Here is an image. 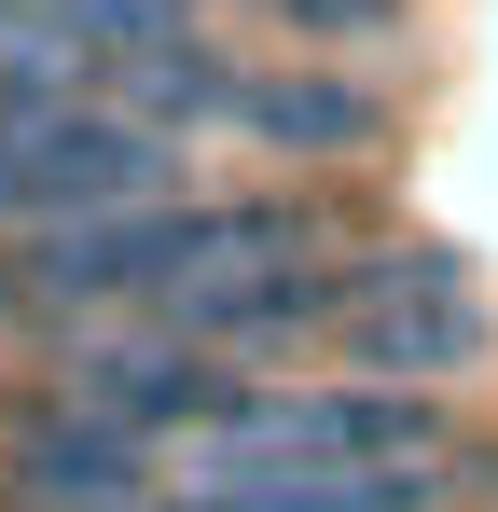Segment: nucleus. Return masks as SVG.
I'll return each instance as SVG.
<instances>
[{
    "label": "nucleus",
    "instance_id": "1",
    "mask_svg": "<svg viewBox=\"0 0 498 512\" xmlns=\"http://www.w3.org/2000/svg\"><path fill=\"white\" fill-rule=\"evenodd\" d=\"M429 443H457V429L429 416L415 388L388 374H346V388H249L236 416L194 429V485H263V471H360V457H429Z\"/></svg>",
    "mask_w": 498,
    "mask_h": 512
},
{
    "label": "nucleus",
    "instance_id": "2",
    "mask_svg": "<svg viewBox=\"0 0 498 512\" xmlns=\"http://www.w3.org/2000/svg\"><path fill=\"white\" fill-rule=\"evenodd\" d=\"M125 194H180V139L139 125L125 97H56V111H0V236L83 222Z\"/></svg>",
    "mask_w": 498,
    "mask_h": 512
},
{
    "label": "nucleus",
    "instance_id": "3",
    "mask_svg": "<svg viewBox=\"0 0 498 512\" xmlns=\"http://www.w3.org/2000/svg\"><path fill=\"white\" fill-rule=\"evenodd\" d=\"M332 346H346V374L443 388V374H471V360L498 346V319H485V291H471V263H457V250H388V263H360Z\"/></svg>",
    "mask_w": 498,
    "mask_h": 512
},
{
    "label": "nucleus",
    "instance_id": "4",
    "mask_svg": "<svg viewBox=\"0 0 498 512\" xmlns=\"http://www.w3.org/2000/svg\"><path fill=\"white\" fill-rule=\"evenodd\" d=\"M222 139L277 153V167H360V153H388V111L332 56H277V70H222Z\"/></svg>",
    "mask_w": 498,
    "mask_h": 512
},
{
    "label": "nucleus",
    "instance_id": "5",
    "mask_svg": "<svg viewBox=\"0 0 498 512\" xmlns=\"http://www.w3.org/2000/svg\"><path fill=\"white\" fill-rule=\"evenodd\" d=\"M139 485H153V429L97 416L70 388L0 443V512H111V499H139Z\"/></svg>",
    "mask_w": 498,
    "mask_h": 512
},
{
    "label": "nucleus",
    "instance_id": "6",
    "mask_svg": "<svg viewBox=\"0 0 498 512\" xmlns=\"http://www.w3.org/2000/svg\"><path fill=\"white\" fill-rule=\"evenodd\" d=\"M485 485L471 443H429V457H360V471H263V485H194L208 512H457Z\"/></svg>",
    "mask_w": 498,
    "mask_h": 512
},
{
    "label": "nucleus",
    "instance_id": "7",
    "mask_svg": "<svg viewBox=\"0 0 498 512\" xmlns=\"http://www.w3.org/2000/svg\"><path fill=\"white\" fill-rule=\"evenodd\" d=\"M97 84H111V56L83 42L70 14L0 0V111H56V97H97Z\"/></svg>",
    "mask_w": 498,
    "mask_h": 512
},
{
    "label": "nucleus",
    "instance_id": "8",
    "mask_svg": "<svg viewBox=\"0 0 498 512\" xmlns=\"http://www.w3.org/2000/svg\"><path fill=\"white\" fill-rule=\"evenodd\" d=\"M249 14L291 28L305 56H388V42L415 28V0H249Z\"/></svg>",
    "mask_w": 498,
    "mask_h": 512
}]
</instances>
